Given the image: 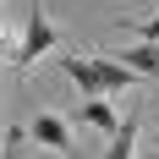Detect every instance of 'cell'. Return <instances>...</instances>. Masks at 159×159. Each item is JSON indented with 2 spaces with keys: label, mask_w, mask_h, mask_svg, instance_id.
<instances>
[{
  "label": "cell",
  "mask_w": 159,
  "mask_h": 159,
  "mask_svg": "<svg viewBox=\"0 0 159 159\" xmlns=\"http://www.w3.org/2000/svg\"><path fill=\"white\" fill-rule=\"evenodd\" d=\"M61 71H66V82H71L82 99L126 93V88H137V77H143V71H132L126 61H104V55H93V49H71V55H61Z\"/></svg>",
  "instance_id": "obj_1"
},
{
  "label": "cell",
  "mask_w": 159,
  "mask_h": 159,
  "mask_svg": "<svg viewBox=\"0 0 159 159\" xmlns=\"http://www.w3.org/2000/svg\"><path fill=\"white\" fill-rule=\"evenodd\" d=\"M61 44V33H55V22L44 16V0H33L28 6V22H22V39H0V61L16 66V71H28L39 55H49V49Z\"/></svg>",
  "instance_id": "obj_2"
},
{
  "label": "cell",
  "mask_w": 159,
  "mask_h": 159,
  "mask_svg": "<svg viewBox=\"0 0 159 159\" xmlns=\"http://www.w3.org/2000/svg\"><path fill=\"white\" fill-rule=\"evenodd\" d=\"M33 143H44L49 154H77V137L61 115H33Z\"/></svg>",
  "instance_id": "obj_3"
},
{
  "label": "cell",
  "mask_w": 159,
  "mask_h": 159,
  "mask_svg": "<svg viewBox=\"0 0 159 159\" xmlns=\"http://www.w3.org/2000/svg\"><path fill=\"white\" fill-rule=\"evenodd\" d=\"M77 121L82 126H93V132H104V137H115V110H110V93H99V99H82V110H77Z\"/></svg>",
  "instance_id": "obj_4"
},
{
  "label": "cell",
  "mask_w": 159,
  "mask_h": 159,
  "mask_svg": "<svg viewBox=\"0 0 159 159\" xmlns=\"http://www.w3.org/2000/svg\"><path fill=\"white\" fill-rule=\"evenodd\" d=\"M121 61H126L132 71H143V77H159V39H143V44L121 49Z\"/></svg>",
  "instance_id": "obj_5"
},
{
  "label": "cell",
  "mask_w": 159,
  "mask_h": 159,
  "mask_svg": "<svg viewBox=\"0 0 159 159\" xmlns=\"http://www.w3.org/2000/svg\"><path fill=\"white\" fill-rule=\"evenodd\" d=\"M137 126H143V110H132L126 121L115 126V137H110V148H104V154H110V159H126L132 148H137Z\"/></svg>",
  "instance_id": "obj_6"
},
{
  "label": "cell",
  "mask_w": 159,
  "mask_h": 159,
  "mask_svg": "<svg viewBox=\"0 0 159 159\" xmlns=\"http://www.w3.org/2000/svg\"><path fill=\"white\" fill-rule=\"evenodd\" d=\"M0 154H28V126H11V132H6Z\"/></svg>",
  "instance_id": "obj_7"
},
{
  "label": "cell",
  "mask_w": 159,
  "mask_h": 159,
  "mask_svg": "<svg viewBox=\"0 0 159 159\" xmlns=\"http://www.w3.org/2000/svg\"><path fill=\"white\" fill-rule=\"evenodd\" d=\"M126 33H137V39H159V11L154 16H143V22H121Z\"/></svg>",
  "instance_id": "obj_8"
}]
</instances>
